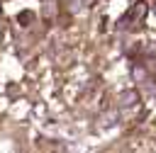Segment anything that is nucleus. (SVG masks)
Returning <instances> with one entry per match:
<instances>
[{"label": "nucleus", "instance_id": "f257e3e1", "mask_svg": "<svg viewBox=\"0 0 156 153\" xmlns=\"http://www.w3.org/2000/svg\"><path fill=\"white\" fill-rule=\"evenodd\" d=\"M134 100H136V92H132V90L119 95V102H122V104H134Z\"/></svg>", "mask_w": 156, "mask_h": 153}]
</instances>
